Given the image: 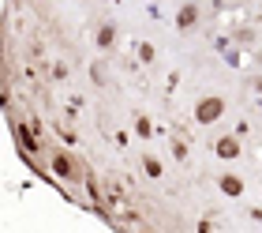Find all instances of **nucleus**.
Segmentation results:
<instances>
[{
  "label": "nucleus",
  "mask_w": 262,
  "mask_h": 233,
  "mask_svg": "<svg viewBox=\"0 0 262 233\" xmlns=\"http://www.w3.org/2000/svg\"><path fill=\"white\" fill-rule=\"evenodd\" d=\"M221 109H225V102H221V98H202V102H199V109H195V116H199L202 124H214V120L221 116Z\"/></svg>",
  "instance_id": "obj_1"
},
{
  "label": "nucleus",
  "mask_w": 262,
  "mask_h": 233,
  "mask_svg": "<svg viewBox=\"0 0 262 233\" xmlns=\"http://www.w3.org/2000/svg\"><path fill=\"white\" fill-rule=\"evenodd\" d=\"M53 173L60 177V181H75V162L68 158V154H53Z\"/></svg>",
  "instance_id": "obj_2"
},
{
  "label": "nucleus",
  "mask_w": 262,
  "mask_h": 233,
  "mask_svg": "<svg viewBox=\"0 0 262 233\" xmlns=\"http://www.w3.org/2000/svg\"><path fill=\"white\" fill-rule=\"evenodd\" d=\"M15 135H19V147H23V154H34V150H38V139H34V132H27L23 124H15Z\"/></svg>",
  "instance_id": "obj_3"
},
{
  "label": "nucleus",
  "mask_w": 262,
  "mask_h": 233,
  "mask_svg": "<svg viewBox=\"0 0 262 233\" xmlns=\"http://www.w3.org/2000/svg\"><path fill=\"white\" fill-rule=\"evenodd\" d=\"M236 150H240V143H236L232 135H225V139H217V154H221V158H236Z\"/></svg>",
  "instance_id": "obj_4"
},
{
  "label": "nucleus",
  "mask_w": 262,
  "mask_h": 233,
  "mask_svg": "<svg viewBox=\"0 0 262 233\" xmlns=\"http://www.w3.org/2000/svg\"><path fill=\"white\" fill-rule=\"evenodd\" d=\"M221 188L229 192V196H240V192H244V184H240V177H221Z\"/></svg>",
  "instance_id": "obj_5"
},
{
  "label": "nucleus",
  "mask_w": 262,
  "mask_h": 233,
  "mask_svg": "<svg viewBox=\"0 0 262 233\" xmlns=\"http://www.w3.org/2000/svg\"><path fill=\"white\" fill-rule=\"evenodd\" d=\"M195 15H199L195 8H184V12H180V27H184V30H187V27H195Z\"/></svg>",
  "instance_id": "obj_6"
},
{
  "label": "nucleus",
  "mask_w": 262,
  "mask_h": 233,
  "mask_svg": "<svg viewBox=\"0 0 262 233\" xmlns=\"http://www.w3.org/2000/svg\"><path fill=\"white\" fill-rule=\"evenodd\" d=\"M142 169H146V177H161V166H157V158H146V162H142Z\"/></svg>",
  "instance_id": "obj_7"
},
{
  "label": "nucleus",
  "mask_w": 262,
  "mask_h": 233,
  "mask_svg": "<svg viewBox=\"0 0 262 233\" xmlns=\"http://www.w3.org/2000/svg\"><path fill=\"white\" fill-rule=\"evenodd\" d=\"M97 42H101V45H112V27H101V30H97Z\"/></svg>",
  "instance_id": "obj_8"
}]
</instances>
